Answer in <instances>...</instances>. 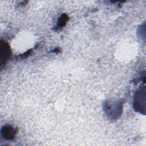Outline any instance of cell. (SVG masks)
I'll return each mask as SVG.
<instances>
[{"mask_svg":"<svg viewBox=\"0 0 146 146\" xmlns=\"http://www.w3.org/2000/svg\"><path fill=\"white\" fill-rule=\"evenodd\" d=\"M68 20V17L66 14H63L60 18L59 19L58 21V28H61L63 26H65L66 24V22Z\"/></svg>","mask_w":146,"mask_h":146,"instance_id":"4","label":"cell"},{"mask_svg":"<svg viewBox=\"0 0 146 146\" xmlns=\"http://www.w3.org/2000/svg\"><path fill=\"white\" fill-rule=\"evenodd\" d=\"M17 129L11 125H6L2 128L1 133L3 137L7 140H13L15 137Z\"/></svg>","mask_w":146,"mask_h":146,"instance_id":"2","label":"cell"},{"mask_svg":"<svg viewBox=\"0 0 146 146\" xmlns=\"http://www.w3.org/2000/svg\"><path fill=\"white\" fill-rule=\"evenodd\" d=\"M10 55V50L9 44L6 42H1V64L5 63L6 60Z\"/></svg>","mask_w":146,"mask_h":146,"instance_id":"3","label":"cell"},{"mask_svg":"<svg viewBox=\"0 0 146 146\" xmlns=\"http://www.w3.org/2000/svg\"><path fill=\"white\" fill-rule=\"evenodd\" d=\"M145 96V88H141L137 92L135 99V104L134 106L136 107V109L137 111H140L141 112V110H145V98L142 99V97Z\"/></svg>","mask_w":146,"mask_h":146,"instance_id":"1","label":"cell"}]
</instances>
